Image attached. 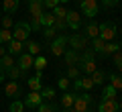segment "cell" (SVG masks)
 Wrapping results in <instances>:
<instances>
[{
  "mask_svg": "<svg viewBox=\"0 0 122 112\" xmlns=\"http://www.w3.org/2000/svg\"><path fill=\"white\" fill-rule=\"evenodd\" d=\"M30 25L29 22H16L14 25V29H12V39L14 41H29V35H30Z\"/></svg>",
  "mask_w": 122,
  "mask_h": 112,
  "instance_id": "1",
  "label": "cell"
},
{
  "mask_svg": "<svg viewBox=\"0 0 122 112\" xmlns=\"http://www.w3.org/2000/svg\"><path fill=\"white\" fill-rule=\"evenodd\" d=\"M87 37L86 35H79V33H75V35H71L69 39H67V43H69V47L71 49H75V51H83V49H87Z\"/></svg>",
  "mask_w": 122,
  "mask_h": 112,
  "instance_id": "2",
  "label": "cell"
},
{
  "mask_svg": "<svg viewBox=\"0 0 122 112\" xmlns=\"http://www.w3.org/2000/svg\"><path fill=\"white\" fill-rule=\"evenodd\" d=\"M65 47H67V37L65 35H61V37H55V39L51 41V47H49V51L53 53V55H63L65 53Z\"/></svg>",
  "mask_w": 122,
  "mask_h": 112,
  "instance_id": "3",
  "label": "cell"
},
{
  "mask_svg": "<svg viewBox=\"0 0 122 112\" xmlns=\"http://www.w3.org/2000/svg\"><path fill=\"white\" fill-rule=\"evenodd\" d=\"M92 98H94V96H90L87 92H86V94H81V96H75L73 110L75 112H87V110H90V104H92Z\"/></svg>",
  "mask_w": 122,
  "mask_h": 112,
  "instance_id": "4",
  "label": "cell"
},
{
  "mask_svg": "<svg viewBox=\"0 0 122 112\" xmlns=\"http://www.w3.org/2000/svg\"><path fill=\"white\" fill-rule=\"evenodd\" d=\"M116 25L114 22H102L100 25V35L98 37H102V39L108 43V41H114V37H116Z\"/></svg>",
  "mask_w": 122,
  "mask_h": 112,
  "instance_id": "5",
  "label": "cell"
},
{
  "mask_svg": "<svg viewBox=\"0 0 122 112\" xmlns=\"http://www.w3.org/2000/svg\"><path fill=\"white\" fill-rule=\"evenodd\" d=\"M81 12L86 14L87 18L98 16V12H100V4H98V0H83V2H81Z\"/></svg>",
  "mask_w": 122,
  "mask_h": 112,
  "instance_id": "6",
  "label": "cell"
},
{
  "mask_svg": "<svg viewBox=\"0 0 122 112\" xmlns=\"http://www.w3.org/2000/svg\"><path fill=\"white\" fill-rule=\"evenodd\" d=\"M67 27H69L71 31H79V27H81V16H79L77 10H67Z\"/></svg>",
  "mask_w": 122,
  "mask_h": 112,
  "instance_id": "7",
  "label": "cell"
},
{
  "mask_svg": "<svg viewBox=\"0 0 122 112\" xmlns=\"http://www.w3.org/2000/svg\"><path fill=\"white\" fill-rule=\"evenodd\" d=\"M4 94L8 96V98H20L22 90H20V86H18L16 80H10V82L4 84Z\"/></svg>",
  "mask_w": 122,
  "mask_h": 112,
  "instance_id": "8",
  "label": "cell"
},
{
  "mask_svg": "<svg viewBox=\"0 0 122 112\" xmlns=\"http://www.w3.org/2000/svg\"><path fill=\"white\" fill-rule=\"evenodd\" d=\"M33 59H35V57L30 55V53H26V51H22L20 55H18V69H20V71H26V69H30L33 67Z\"/></svg>",
  "mask_w": 122,
  "mask_h": 112,
  "instance_id": "9",
  "label": "cell"
},
{
  "mask_svg": "<svg viewBox=\"0 0 122 112\" xmlns=\"http://www.w3.org/2000/svg\"><path fill=\"white\" fill-rule=\"evenodd\" d=\"M73 86H75V88H79V90L90 92L92 88H94V80H92V75H81V78L73 80Z\"/></svg>",
  "mask_w": 122,
  "mask_h": 112,
  "instance_id": "10",
  "label": "cell"
},
{
  "mask_svg": "<svg viewBox=\"0 0 122 112\" xmlns=\"http://www.w3.org/2000/svg\"><path fill=\"white\" fill-rule=\"evenodd\" d=\"M43 102V96H41V92H30L29 96L25 98V106L33 108V110H37V106Z\"/></svg>",
  "mask_w": 122,
  "mask_h": 112,
  "instance_id": "11",
  "label": "cell"
},
{
  "mask_svg": "<svg viewBox=\"0 0 122 112\" xmlns=\"http://www.w3.org/2000/svg\"><path fill=\"white\" fill-rule=\"evenodd\" d=\"M98 112H118V102L116 100H102Z\"/></svg>",
  "mask_w": 122,
  "mask_h": 112,
  "instance_id": "12",
  "label": "cell"
},
{
  "mask_svg": "<svg viewBox=\"0 0 122 112\" xmlns=\"http://www.w3.org/2000/svg\"><path fill=\"white\" fill-rule=\"evenodd\" d=\"M22 49H25V43H22V41H14L12 39L8 45H6V51H8L10 55H20Z\"/></svg>",
  "mask_w": 122,
  "mask_h": 112,
  "instance_id": "13",
  "label": "cell"
},
{
  "mask_svg": "<svg viewBox=\"0 0 122 112\" xmlns=\"http://www.w3.org/2000/svg\"><path fill=\"white\" fill-rule=\"evenodd\" d=\"M63 57H65V63L67 65H77L79 63V53L75 51V49H65Z\"/></svg>",
  "mask_w": 122,
  "mask_h": 112,
  "instance_id": "14",
  "label": "cell"
},
{
  "mask_svg": "<svg viewBox=\"0 0 122 112\" xmlns=\"http://www.w3.org/2000/svg\"><path fill=\"white\" fill-rule=\"evenodd\" d=\"M18 6H20V0H2V8L8 14H14L18 10Z\"/></svg>",
  "mask_w": 122,
  "mask_h": 112,
  "instance_id": "15",
  "label": "cell"
},
{
  "mask_svg": "<svg viewBox=\"0 0 122 112\" xmlns=\"http://www.w3.org/2000/svg\"><path fill=\"white\" fill-rule=\"evenodd\" d=\"M98 35H100V25H96L94 21L87 22V27H86V37H87V39H96Z\"/></svg>",
  "mask_w": 122,
  "mask_h": 112,
  "instance_id": "16",
  "label": "cell"
},
{
  "mask_svg": "<svg viewBox=\"0 0 122 112\" xmlns=\"http://www.w3.org/2000/svg\"><path fill=\"white\" fill-rule=\"evenodd\" d=\"M14 65V59H12V55H10V53H6V55H2L0 57V69H2V71H8L10 67H12Z\"/></svg>",
  "mask_w": 122,
  "mask_h": 112,
  "instance_id": "17",
  "label": "cell"
},
{
  "mask_svg": "<svg viewBox=\"0 0 122 112\" xmlns=\"http://www.w3.org/2000/svg\"><path fill=\"white\" fill-rule=\"evenodd\" d=\"M75 96H77V94H73V92H65V94L61 96V106H63V108H73Z\"/></svg>",
  "mask_w": 122,
  "mask_h": 112,
  "instance_id": "18",
  "label": "cell"
},
{
  "mask_svg": "<svg viewBox=\"0 0 122 112\" xmlns=\"http://www.w3.org/2000/svg\"><path fill=\"white\" fill-rule=\"evenodd\" d=\"M79 63H81V65H79V69H81L86 75H92V73L98 69L96 63H94V59H90V61H79Z\"/></svg>",
  "mask_w": 122,
  "mask_h": 112,
  "instance_id": "19",
  "label": "cell"
},
{
  "mask_svg": "<svg viewBox=\"0 0 122 112\" xmlns=\"http://www.w3.org/2000/svg\"><path fill=\"white\" fill-rule=\"evenodd\" d=\"M12 41V31L10 29H0V45H8Z\"/></svg>",
  "mask_w": 122,
  "mask_h": 112,
  "instance_id": "20",
  "label": "cell"
},
{
  "mask_svg": "<svg viewBox=\"0 0 122 112\" xmlns=\"http://www.w3.org/2000/svg\"><path fill=\"white\" fill-rule=\"evenodd\" d=\"M53 25H55L53 12H43L41 14V27H53Z\"/></svg>",
  "mask_w": 122,
  "mask_h": 112,
  "instance_id": "21",
  "label": "cell"
},
{
  "mask_svg": "<svg viewBox=\"0 0 122 112\" xmlns=\"http://www.w3.org/2000/svg\"><path fill=\"white\" fill-rule=\"evenodd\" d=\"M102 96H104V100H116V98H118V92L108 84V86L102 90Z\"/></svg>",
  "mask_w": 122,
  "mask_h": 112,
  "instance_id": "22",
  "label": "cell"
},
{
  "mask_svg": "<svg viewBox=\"0 0 122 112\" xmlns=\"http://www.w3.org/2000/svg\"><path fill=\"white\" fill-rule=\"evenodd\" d=\"M25 43H26V53H30L33 57L39 55V51H41V45L39 43H35V41H25Z\"/></svg>",
  "mask_w": 122,
  "mask_h": 112,
  "instance_id": "23",
  "label": "cell"
},
{
  "mask_svg": "<svg viewBox=\"0 0 122 112\" xmlns=\"http://www.w3.org/2000/svg\"><path fill=\"white\" fill-rule=\"evenodd\" d=\"M118 49H120V45H118V43H112V41H108V43L104 45V49H102V55H112V53H116Z\"/></svg>",
  "mask_w": 122,
  "mask_h": 112,
  "instance_id": "24",
  "label": "cell"
},
{
  "mask_svg": "<svg viewBox=\"0 0 122 112\" xmlns=\"http://www.w3.org/2000/svg\"><path fill=\"white\" fill-rule=\"evenodd\" d=\"M33 67H35L37 71H43V69L47 67V59H45L43 55H37L35 59H33Z\"/></svg>",
  "mask_w": 122,
  "mask_h": 112,
  "instance_id": "25",
  "label": "cell"
},
{
  "mask_svg": "<svg viewBox=\"0 0 122 112\" xmlns=\"http://www.w3.org/2000/svg\"><path fill=\"white\" fill-rule=\"evenodd\" d=\"M110 86H112L116 92H120V90H122V75L112 73V75H110Z\"/></svg>",
  "mask_w": 122,
  "mask_h": 112,
  "instance_id": "26",
  "label": "cell"
},
{
  "mask_svg": "<svg viewBox=\"0 0 122 112\" xmlns=\"http://www.w3.org/2000/svg\"><path fill=\"white\" fill-rule=\"evenodd\" d=\"M29 88H30V92H41L43 90V82H41V78H30L29 80Z\"/></svg>",
  "mask_w": 122,
  "mask_h": 112,
  "instance_id": "27",
  "label": "cell"
},
{
  "mask_svg": "<svg viewBox=\"0 0 122 112\" xmlns=\"http://www.w3.org/2000/svg\"><path fill=\"white\" fill-rule=\"evenodd\" d=\"M92 80H94V86H102L104 80H106V73L100 71V69H96V71L92 73Z\"/></svg>",
  "mask_w": 122,
  "mask_h": 112,
  "instance_id": "28",
  "label": "cell"
},
{
  "mask_svg": "<svg viewBox=\"0 0 122 112\" xmlns=\"http://www.w3.org/2000/svg\"><path fill=\"white\" fill-rule=\"evenodd\" d=\"M6 75H8L10 80H18V78H20V75H25V71H20V69H18V65L14 63L12 67H10L8 71H6Z\"/></svg>",
  "mask_w": 122,
  "mask_h": 112,
  "instance_id": "29",
  "label": "cell"
},
{
  "mask_svg": "<svg viewBox=\"0 0 122 112\" xmlns=\"http://www.w3.org/2000/svg\"><path fill=\"white\" fill-rule=\"evenodd\" d=\"M51 12H53V16H55V18H65V16H67V8H65L63 4H57Z\"/></svg>",
  "mask_w": 122,
  "mask_h": 112,
  "instance_id": "30",
  "label": "cell"
},
{
  "mask_svg": "<svg viewBox=\"0 0 122 112\" xmlns=\"http://www.w3.org/2000/svg\"><path fill=\"white\" fill-rule=\"evenodd\" d=\"M79 73H81V69H79L77 65H67V78L69 80H77Z\"/></svg>",
  "mask_w": 122,
  "mask_h": 112,
  "instance_id": "31",
  "label": "cell"
},
{
  "mask_svg": "<svg viewBox=\"0 0 122 112\" xmlns=\"http://www.w3.org/2000/svg\"><path fill=\"white\" fill-rule=\"evenodd\" d=\"M92 45H94V51H98V53H102V49H104V45H106V41L102 39V37H96V39H92Z\"/></svg>",
  "mask_w": 122,
  "mask_h": 112,
  "instance_id": "32",
  "label": "cell"
},
{
  "mask_svg": "<svg viewBox=\"0 0 122 112\" xmlns=\"http://www.w3.org/2000/svg\"><path fill=\"white\" fill-rule=\"evenodd\" d=\"M37 112H55V106H53V104H49V102H41L39 106H37Z\"/></svg>",
  "mask_w": 122,
  "mask_h": 112,
  "instance_id": "33",
  "label": "cell"
},
{
  "mask_svg": "<svg viewBox=\"0 0 122 112\" xmlns=\"http://www.w3.org/2000/svg\"><path fill=\"white\" fill-rule=\"evenodd\" d=\"M55 35H57L55 27H45V29H43V37H45V39L53 41V39H55Z\"/></svg>",
  "mask_w": 122,
  "mask_h": 112,
  "instance_id": "34",
  "label": "cell"
},
{
  "mask_svg": "<svg viewBox=\"0 0 122 112\" xmlns=\"http://www.w3.org/2000/svg\"><path fill=\"white\" fill-rule=\"evenodd\" d=\"M41 96H43V100H53V98H55V90H53V88H45V86H43Z\"/></svg>",
  "mask_w": 122,
  "mask_h": 112,
  "instance_id": "35",
  "label": "cell"
},
{
  "mask_svg": "<svg viewBox=\"0 0 122 112\" xmlns=\"http://www.w3.org/2000/svg\"><path fill=\"white\" fill-rule=\"evenodd\" d=\"M10 112H25V102H20V100H14V102L10 104Z\"/></svg>",
  "mask_w": 122,
  "mask_h": 112,
  "instance_id": "36",
  "label": "cell"
},
{
  "mask_svg": "<svg viewBox=\"0 0 122 112\" xmlns=\"http://www.w3.org/2000/svg\"><path fill=\"white\" fill-rule=\"evenodd\" d=\"M14 22H12V16H2V29H12Z\"/></svg>",
  "mask_w": 122,
  "mask_h": 112,
  "instance_id": "37",
  "label": "cell"
},
{
  "mask_svg": "<svg viewBox=\"0 0 122 112\" xmlns=\"http://www.w3.org/2000/svg\"><path fill=\"white\" fill-rule=\"evenodd\" d=\"M57 4H61V0H43V6H45V8H55V6Z\"/></svg>",
  "mask_w": 122,
  "mask_h": 112,
  "instance_id": "38",
  "label": "cell"
},
{
  "mask_svg": "<svg viewBox=\"0 0 122 112\" xmlns=\"http://www.w3.org/2000/svg\"><path fill=\"white\" fill-rule=\"evenodd\" d=\"M59 88H61V90H69V78H61L59 80Z\"/></svg>",
  "mask_w": 122,
  "mask_h": 112,
  "instance_id": "39",
  "label": "cell"
},
{
  "mask_svg": "<svg viewBox=\"0 0 122 112\" xmlns=\"http://www.w3.org/2000/svg\"><path fill=\"white\" fill-rule=\"evenodd\" d=\"M114 55V63H122V49H118L116 53H112Z\"/></svg>",
  "mask_w": 122,
  "mask_h": 112,
  "instance_id": "40",
  "label": "cell"
},
{
  "mask_svg": "<svg viewBox=\"0 0 122 112\" xmlns=\"http://www.w3.org/2000/svg\"><path fill=\"white\" fill-rule=\"evenodd\" d=\"M120 0H102V4L104 6H108V8H112V6H116Z\"/></svg>",
  "mask_w": 122,
  "mask_h": 112,
  "instance_id": "41",
  "label": "cell"
},
{
  "mask_svg": "<svg viewBox=\"0 0 122 112\" xmlns=\"http://www.w3.org/2000/svg\"><path fill=\"white\" fill-rule=\"evenodd\" d=\"M6 53H8V51H6V45H0V57L6 55Z\"/></svg>",
  "mask_w": 122,
  "mask_h": 112,
  "instance_id": "42",
  "label": "cell"
},
{
  "mask_svg": "<svg viewBox=\"0 0 122 112\" xmlns=\"http://www.w3.org/2000/svg\"><path fill=\"white\" fill-rule=\"evenodd\" d=\"M4 75H6V73H4V71H2V69H0V84L4 82Z\"/></svg>",
  "mask_w": 122,
  "mask_h": 112,
  "instance_id": "43",
  "label": "cell"
},
{
  "mask_svg": "<svg viewBox=\"0 0 122 112\" xmlns=\"http://www.w3.org/2000/svg\"><path fill=\"white\" fill-rule=\"evenodd\" d=\"M61 112H75V110H73V108H63Z\"/></svg>",
  "mask_w": 122,
  "mask_h": 112,
  "instance_id": "44",
  "label": "cell"
},
{
  "mask_svg": "<svg viewBox=\"0 0 122 112\" xmlns=\"http://www.w3.org/2000/svg\"><path fill=\"white\" fill-rule=\"evenodd\" d=\"M118 65V71H122V63H116Z\"/></svg>",
  "mask_w": 122,
  "mask_h": 112,
  "instance_id": "45",
  "label": "cell"
},
{
  "mask_svg": "<svg viewBox=\"0 0 122 112\" xmlns=\"http://www.w3.org/2000/svg\"><path fill=\"white\" fill-rule=\"evenodd\" d=\"M118 110H120V112H122V100H120V104H118Z\"/></svg>",
  "mask_w": 122,
  "mask_h": 112,
  "instance_id": "46",
  "label": "cell"
},
{
  "mask_svg": "<svg viewBox=\"0 0 122 112\" xmlns=\"http://www.w3.org/2000/svg\"><path fill=\"white\" fill-rule=\"evenodd\" d=\"M63 2H69V0H61V4H63Z\"/></svg>",
  "mask_w": 122,
  "mask_h": 112,
  "instance_id": "47",
  "label": "cell"
},
{
  "mask_svg": "<svg viewBox=\"0 0 122 112\" xmlns=\"http://www.w3.org/2000/svg\"><path fill=\"white\" fill-rule=\"evenodd\" d=\"M120 35H122V27H120Z\"/></svg>",
  "mask_w": 122,
  "mask_h": 112,
  "instance_id": "48",
  "label": "cell"
},
{
  "mask_svg": "<svg viewBox=\"0 0 122 112\" xmlns=\"http://www.w3.org/2000/svg\"><path fill=\"white\" fill-rule=\"evenodd\" d=\"M120 49H122V43H120Z\"/></svg>",
  "mask_w": 122,
  "mask_h": 112,
  "instance_id": "49",
  "label": "cell"
},
{
  "mask_svg": "<svg viewBox=\"0 0 122 112\" xmlns=\"http://www.w3.org/2000/svg\"><path fill=\"white\" fill-rule=\"evenodd\" d=\"M79 2H83V0H79Z\"/></svg>",
  "mask_w": 122,
  "mask_h": 112,
  "instance_id": "50",
  "label": "cell"
}]
</instances>
